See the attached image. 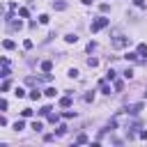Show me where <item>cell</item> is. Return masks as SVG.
Instances as JSON below:
<instances>
[{
	"label": "cell",
	"mask_w": 147,
	"mask_h": 147,
	"mask_svg": "<svg viewBox=\"0 0 147 147\" xmlns=\"http://www.w3.org/2000/svg\"><path fill=\"white\" fill-rule=\"evenodd\" d=\"M76 142H78V145H85V142H87V136H85V133H80V136L76 138Z\"/></svg>",
	"instance_id": "obj_22"
},
{
	"label": "cell",
	"mask_w": 147,
	"mask_h": 147,
	"mask_svg": "<svg viewBox=\"0 0 147 147\" xmlns=\"http://www.w3.org/2000/svg\"><path fill=\"white\" fill-rule=\"evenodd\" d=\"M99 90L103 92V94H110V85H108V80L103 78V80H99Z\"/></svg>",
	"instance_id": "obj_3"
},
{
	"label": "cell",
	"mask_w": 147,
	"mask_h": 147,
	"mask_svg": "<svg viewBox=\"0 0 147 147\" xmlns=\"http://www.w3.org/2000/svg\"><path fill=\"white\" fill-rule=\"evenodd\" d=\"M129 44H131V39H129V37H122V34L113 37V41H110L113 48H124V46H129Z\"/></svg>",
	"instance_id": "obj_2"
},
{
	"label": "cell",
	"mask_w": 147,
	"mask_h": 147,
	"mask_svg": "<svg viewBox=\"0 0 147 147\" xmlns=\"http://www.w3.org/2000/svg\"><path fill=\"white\" fill-rule=\"evenodd\" d=\"M87 67H92V69L99 67V60H96V57H87Z\"/></svg>",
	"instance_id": "obj_13"
},
{
	"label": "cell",
	"mask_w": 147,
	"mask_h": 147,
	"mask_svg": "<svg viewBox=\"0 0 147 147\" xmlns=\"http://www.w3.org/2000/svg\"><path fill=\"white\" fill-rule=\"evenodd\" d=\"M32 129H34V131H41V129H44V124H41L39 119H34V122H32Z\"/></svg>",
	"instance_id": "obj_20"
},
{
	"label": "cell",
	"mask_w": 147,
	"mask_h": 147,
	"mask_svg": "<svg viewBox=\"0 0 147 147\" xmlns=\"http://www.w3.org/2000/svg\"><path fill=\"white\" fill-rule=\"evenodd\" d=\"M44 94H46V96H51V99H53V96H55V94H57V92H55V87H46V90H44Z\"/></svg>",
	"instance_id": "obj_15"
},
{
	"label": "cell",
	"mask_w": 147,
	"mask_h": 147,
	"mask_svg": "<svg viewBox=\"0 0 147 147\" xmlns=\"http://www.w3.org/2000/svg\"><path fill=\"white\" fill-rule=\"evenodd\" d=\"M39 96H41L39 90H32V92H30V99H32V101H39Z\"/></svg>",
	"instance_id": "obj_16"
},
{
	"label": "cell",
	"mask_w": 147,
	"mask_h": 147,
	"mask_svg": "<svg viewBox=\"0 0 147 147\" xmlns=\"http://www.w3.org/2000/svg\"><path fill=\"white\" fill-rule=\"evenodd\" d=\"M21 115H23V117H32V110H30V108H25V110H23Z\"/></svg>",
	"instance_id": "obj_34"
},
{
	"label": "cell",
	"mask_w": 147,
	"mask_h": 147,
	"mask_svg": "<svg viewBox=\"0 0 147 147\" xmlns=\"http://www.w3.org/2000/svg\"><path fill=\"white\" fill-rule=\"evenodd\" d=\"M69 94H71V92H69ZM69 94L60 99V108H69V106H71V96H69Z\"/></svg>",
	"instance_id": "obj_5"
},
{
	"label": "cell",
	"mask_w": 147,
	"mask_h": 147,
	"mask_svg": "<svg viewBox=\"0 0 147 147\" xmlns=\"http://www.w3.org/2000/svg\"><path fill=\"white\" fill-rule=\"evenodd\" d=\"M51 110H53L51 106H44V108L39 110V115H41V117H48V115H51Z\"/></svg>",
	"instance_id": "obj_10"
},
{
	"label": "cell",
	"mask_w": 147,
	"mask_h": 147,
	"mask_svg": "<svg viewBox=\"0 0 147 147\" xmlns=\"http://www.w3.org/2000/svg\"><path fill=\"white\" fill-rule=\"evenodd\" d=\"M62 117H64V119H71V117H76V113H74V110H64Z\"/></svg>",
	"instance_id": "obj_19"
},
{
	"label": "cell",
	"mask_w": 147,
	"mask_h": 147,
	"mask_svg": "<svg viewBox=\"0 0 147 147\" xmlns=\"http://www.w3.org/2000/svg\"><path fill=\"white\" fill-rule=\"evenodd\" d=\"M64 39H67V44H76L78 41V34H67Z\"/></svg>",
	"instance_id": "obj_12"
},
{
	"label": "cell",
	"mask_w": 147,
	"mask_h": 147,
	"mask_svg": "<svg viewBox=\"0 0 147 147\" xmlns=\"http://www.w3.org/2000/svg\"><path fill=\"white\" fill-rule=\"evenodd\" d=\"M18 16H21V18H28V16H30V9H28V7H21V9H18Z\"/></svg>",
	"instance_id": "obj_9"
},
{
	"label": "cell",
	"mask_w": 147,
	"mask_h": 147,
	"mask_svg": "<svg viewBox=\"0 0 147 147\" xmlns=\"http://www.w3.org/2000/svg\"><path fill=\"white\" fill-rule=\"evenodd\" d=\"M140 110H142V103H133V106L126 108V113H131V115H138Z\"/></svg>",
	"instance_id": "obj_4"
},
{
	"label": "cell",
	"mask_w": 147,
	"mask_h": 147,
	"mask_svg": "<svg viewBox=\"0 0 147 147\" xmlns=\"http://www.w3.org/2000/svg\"><path fill=\"white\" fill-rule=\"evenodd\" d=\"M138 136H140V138H142V140H147V131H140V133H138Z\"/></svg>",
	"instance_id": "obj_35"
},
{
	"label": "cell",
	"mask_w": 147,
	"mask_h": 147,
	"mask_svg": "<svg viewBox=\"0 0 147 147\" xmlns=\"http://www.w3.org/2000/svg\"><path fill=\"white\" fill-rule=\"evenodd\" d=\"M145 99H147V92H145Z\"/></svg>",
	"instance_id": "obj_37"
},
{
	"label": "cell",
	"mask_w": 147,
	"mask_h": 147,
	"mask_svg": "<svg viewBox=\"0 0 147 147\" xmlns=\"http://www.w3.org/2000/svg\"><path fill=\"white\" fill-rule=\"evenodd\" d=\"M124 57H126V60H131V62H133V60H138V53H126V55H124Z\"/></svg>",
	"instance_id": "obj_26"
},
{
	"label": "cell",
	"mask_w": 147,
	"mask_h": 147,
	"mask_svg": "<svg viewBox=\"0 0 147 147\" xmlns=\"http://www.w3.org/2000/svg\"><path fill=\"white\" fill-rule=\"evenodd\" d=\"M0 110H2V113L7 110V99H2V101H0Z\"/></svg>",
	"instance_id": "obj_33"
},
{
	"label": "cell",
	"mask_w": 147,
	"mask_h": 147,
	"mask_svg": "<svg viewBox=\"0 0 147 147\" xmlns=\"http://www.w3.org/2000/svg\"><path fill=\"white\" fill-rule=\"evenodd\" d=\"M14 94L21 99V96H25V90H23V87H16V92H14Z\"/></svg>",
	"instance_id": "obj_27"
},
{
	"label": "cell",
	"mask_w": 147,
	"mask_h": 147,
	"mask_svg": "<svg viewBox=\"0 0 147 147\" xmlns=\"http://www.w3.org/2000/svg\"><path fill=\"white\" fill-rule=\"evenodd\" d=\"M136 53H138V57H147V46H145V44H138Z\"/></svg>",
	"instance_id": "obj_6"
},
{
	"label": "cell",
	"mask_w": 147,
	"mask_h": 147,
	"mask_svg": "<svg viewBox=\"0 0 147 147\" xmlns=\"http://www.w3.org/2000/svg\"><path fill=\"white\" fill-rule=\"evenodd\" d=\"M55 136H57V133H46V136H44V140H46V142H51Z\"/></svg>",
	"instance_id": "obj_31"
},
{
	"label": "cell",
	"mask_w": 147,
	"mask_h": 147,
	"mask_svg": "<svg viewBox=\"0 0 147 147\" xmlns=\"http://www.w3.org/2000/svg\"><path fill=\"white\" fill-rule=\"evenodd\" d=\"M80 2H83V5H92L94 0H80Z\"/></svg>",
	"instance_id": "obj_36"
},
{
	"label": "cell",
	"mask_w": 147,
	"mask_h": 147,
	"mask_svg": "<svg viewBox=\"0 0 147 147\" xmlns=\"http://www.w3.org/2000/svg\"><path fill=\"white\" fill-rule=\"evenodd\" d=\"M85 101H94V92H87L85 94Z\"/></svg>",
	"instance_id": "obj_32"
},
{
	"label": "cell",
	"mask_w": 147,
	"mask_h": 147,
	"mask_svg": "<svg viewBox=\"0 0 147 147\" xmlns=\"http://www.w3.org/2000/svg\"><path fill=\"white\" fill-rule=\"evenodd\" d=\"M113 87H115V92H122V87H124V83H122V80H115V85H113Z\"/></svg>",
	"instance_id": "obj_23"
},
{
	"label": "cell",
	"mask_w": 147,
	"mask_h": 147,
	"mask_svg": "<svg viewBox=\"0 0 147 147\" xmlns=\"http://www.w3.org/2000/svg\"><path fill=\"white\" fill-rule=\"evenodd\" d=\"M55 133H57V136H64V133H67V124H60V126H57V131H55Z\"/></svg>",
	"instance_id": "obj_21"
},
{
	"label": "cell",
	"mask_w": 147,
	"mask_h": 147,
	"mask_svg": "<svg viewBox=\"0 0 147 147\" xmlns=\"http://www.w3.org/2000/svg\"><path fill=\"white\" fill-rule=\"evenodd\" d=\"M14 129H16V131H23V129H25V122H23V119H16V122H14Z\"/></svg>",
	"instance_id": "obj_11"
},
{
	"label": "cell",
	"mask_w": 147,
	"mask_h": 147,
	"mask_svg": "<svg viewBox=\"0 0 147 147\" xmlns=\"http://www.w3.org/2000/svg\"><path fill=\"white\" fill-rule=\"evenodd\" d=\"M48 21H51L48 14H41V16H39V23H48Z\"/></svg>",
	"instance_id": "obj_29"
},
{
	"label": "cell",
	"mask_w": 147,
	"mask_h": 147,
	"mask_svg": "<svg viewBox=\"0 0 147 147\" xmlns=\"http://www.w3.org/2000/svg\"><path fill=\"white\" fill-rule=\"evenodd\" d=\"M51 69H53V62H51V60H44V62H41V71H46V74H48Z\"/></svg>",
	"instance_id": "obj_8"
},
{
	"label": "cell",
	"mask_w": 147,
	"mask_h": 147,
	"mask_svg": "<svg viewBox=\"0 0 147 147\" xmlns=\"http://www.w3.org/2000/svg\"><path fill=\"white\" fill-rule=\"evenodd\" d=\"M108 23H110V18H106V16H99V18H94V21H92L90 30H92V32H99V30H103Z\"/></svg>",
	"instance_id": "obj_1"
},
{
	"label": "cell",
	"mask_w": 147,
	"mask_h": 147,
	"mask_svg": "<svg viewBox=\"0 0 147 147\" xmlns=\"http://www.w3.org/2000/svg\"><path fill=\"white\" fill-rule=\"evenodd\" d=\"M53 9H57V11L67 9V2H64V0H57V2H53Z\"/></svg>",
	"instance_id": "obj_7"
},
{
	"label": "cell",
	"mask_w": 147,
	"mask_h": 147,
	"mask_svg": "<svg viewBox=\"0 0 147 147\" xmlns=\"http://www.w3.org/2000/svg\"><path fill=\"white\" fill-rule=\"evenodd\" d=\"M11 28H14V30H21V28H23V21H14Z\"/></svg>",
	"instance_id": "obj_24"
},
{
	"label": "cell",
	"mask_w": 147,
	"mask_h": 147,
	"mask_svg": "<svg viewBox=\"0 0 147 147\" xmlns=\"http://www.w3.org/2000/svg\"><path fill=\"white\" fill-rule=\"evenodd\" d=\"M23 48L30 51V48H32V39H25V41H23Z\"/></svg>",
	"instance_id": "obj_25"
},
{
	"label": "cell",
	"mask_w": 147,
	"mask_h": 147,
	"mask_svg": "<svg viewBox=\"0 0 147 147\" xmlns=\"http://www.w3.org/2000/svg\"><path fill=\"white\" fill-rule=\"evenodd\" d=\"M115 74H117L115 69H108V74H106V80H115Z\"/></svg>",
	"instance_id": "obj_18"
},
{
	"label": "cell",
	"mask_w": 147,
	"mask_h": 147,
	"mask_svg": "<svg viewBox=\"0 0 147 147\" xmlns=\"http://www.w3.org/2000/svg\"><path fill=\"white\" fill-rule=\"evenodd\" d=\"M133 2H136V7H140V9H145V7H147V2H145V0H133Z\"/></svg>",
	"instance_id": "obj_28"
},
{
	"label": "cell",
	"mask_w": 147,
	"mask_h": 147,
	"mask_svg": "<svg viewBox=\"0 0 147 147\" xmlns=\"http://www.w3.org/2000/svg\"><path fill=\"white\" fill-rule=\"evenodd\" d=\"M2 46H5L7 51H11V48H14V41H11V39H5V41H2Z\"/></svg>",
	"instance_id": "obj_17"
},
{
	"label": "cell",
	"mask_w": 147,
	"mask_h": 147,
	"mask_svg": "<svg viewBox=\"0 0 147 147\" xmlns=\"http://www.w3.org/2000/svg\"><path fill=\"white\" fill-rule=\"evenodd\" d=\"M122 74H124V78H131V76H133V69H124Z\"/></svg>",
	"instance_id": "obj_30"
},
{
	"label": "cell",
	"mask_w": 147,
	"mask_h": 147,
	"mask_svg": "<svg viewBox=\"0 0 147 147\" xmlns=\"http://www.w3.org/2000/svg\"><path fill=\"white\" fill-rule=\"evenodd\" d=\"M9 87H11V83H9V78H5V83L0 85V92H7Z\"/></svg>",
	"instance_id": "obj_14"
}]
</instances>
